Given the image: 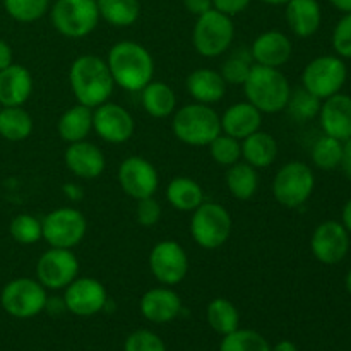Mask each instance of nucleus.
I'll list each match as a JSON object with an SVG mask.
<instances>
[{
    "instance_id": "f257e3e1",
    "label": "nucleus",
    "mask_w": 351,
    "mask_h": 351,
    "mask_svg": "<svg viewBox=\"0 0 351 351\" xmlns=\"http://www.w3.org/2000/svg\"><path fill=\"white\" fill-rule=\"evenodd\" d=\"M110 74L115 86L123 91L139 93L146 84L153 81L154 60L149 50L136 41H119L108 51Z\"/></svg>"
},
{
    "instance_id": "f03ea898",
    "label": "nucleus",
    "mask_w": 351,
    "mask_h": 351,
    "mask_svg": "<svg viewBox=\"0 0 351 351\" xmlns=\"http://www.w3.org/2000/svg\"><path fill=\"white\" fill-rule=\"evenodd\" d=\"M69 82L75 101L89 108H96L108 101L115 89L106 60L91 53L81 55L72 62Z\"/></svg>"
},
{
    "instance_id": "7ed1b4c3",
    "label": "nucleus",
    "mask_w": 351,
    "mask_h": 351,
    "mask_svg": "<svg viewBox=\"0 0 351 351\" xmlns=\"http://www.w3.org/2000/svg\"><path fill=\"white\" fill-rule=\"evenodd\" d=\"M247 101L261 113H280L287 108L291 86L281 69L254 64L249 77L243 82Z\"/></svg>"
},
{
    "instance_id": "20e7f679",
    "label": "nucleus",
    "mask_w": 351,
    "mask_h": 351,
    "mask_svg": "<svg viewBox=\"0 0 351 351\" xmlns=\"http://www.w3.org/2000/svg\"><path fill=\"white\" fill-rule=\"evenodd\" d=\"M171 130L180 143L204 147L221 134V119L211 105L191 103L171 115Z\"/></svg>"
},
{
    "instance_id": "39448f33",
    "label": "nucleus",
    "mask_w": 351,
    "mask_h": 351,
    "mask_svg": "<svg viewBox=\"0 0 351 351\" xmlns=\"http://www.w3.org/2000/svg\"><path fill=\"white\" fill-rule=\"evenodd\" d=\"M232 215L218 202H202L192 211L191 235L201 249L216 250L232 237Z\"/></svg>"
},
{
    "instance_id": "423d86ee",
    "label": "nucleus",
    "mask_w": 351,
    "mask_h": 351,
    "mask_svg": "<svg viewBox=\"0 0 351 351\" xmlns=\"http://www.w3.org/2000/svg\"><path fill=\"white\" fill-rule=\"evenodd\" d=\"M235 38V24L232 17L218 12L216 9L208 10L197 17L192 31V45L201 57L216 58L230 50Z\"/></svg>"
},
{
    "instance_id": "0eeeda50",
    "label": "nucleus",
    "mask_w": 351,
    "mask_h": 351,
    "mask_svg": "<svg viewBox=\"0 0 351 351\" xmlns=\"http://www.w3.org/2000/svg\"><path fill=\"white\" fill-rule=\"evenodd\" d=\"M315 175L304 161H288L276 171L273 180V195L280 206L297 209L312 197Z\"/></svg>"
},
{
    "instance_id": "6e6552de",
    "label": "nucleus",
    "mask_w": 351,
    "mask_h": 351,
    "mask_svg": "<svg viewBox=\"0 0 351 351\" xmlns=\"http://www.w3.org/2000/svg\"><path fill=\"white\" fill-rule=\"evenodd\" d=\"M50 19L62 36L81 40L98 26V5L96 0H55L50 9Z\"/></svg>"
},
{
    "instance_id": "1a4fd4ad",
    "label": "nucleus",
    "mask_w": 351,
    "mask_h": 351,
    "mask_svg": "<svg viewBox=\"0 0 351 351\" xmlns=\"http://www.w3.org/2000/svg\"><path fill=\"white\" fill-rule=\"evenodd\" d=\"M348 79V67L338 55H321L305 65L302 72V86L317 96L326 99L343 91Z\"/></svg>"
},
{
    "instance_id": "9d476101",
    "label": "nucleus",
    "mask_w": 351,
    "mask_h": 351,
    "mask_svg": "<svg viewBox=\"0 0 351 351\" xmlns=\"http://www.w3.org/2000/svg\"><path fill=\"white\" fill-rule=\"evenodd\" d=\"M48 302L47 288L33 278H16L2 288L0 305L16 319H31L45 311Z\"/></svg>"
},
{
    "instance_id": "9b49d317",
    "label": "nucleus",
    "mask_w": 351,
    "mask_h": 351,
    "mask_svg": "<svg viewBox=\"0 0 351 351\" xmlns=\"http://www.w3.org/2000/svg\"><path fill=\"white\" fill-rule=\"evenodd\" d=\"M43 240L50 247L74 249L84 239L88 232V221L79 209L65 206L48 213L41 219Z\"/></svg>"
},
{
    "instance_id": "f8f14e48",
    "label": "nucleus",
    "mask_w": 351,
    "mask_h": 351,
    "mask_svg": "<svg viewBox=\"0 0 351 351\" xmlns=\"http://www.w3.org/2000/svg\"><path fill=\"white\" fill-rule=\"evenodd\" d=\"M149 269L158 283L175 287L182 283L189 274V257L184 247L175 240H161L151 249Z\"/></svg>"
},
{
    "instance_id": "ddd939ff",
    "label": "nucleus",
    "mask_w": 351,
    "mask_h": 351,
    "mask_svg": "<svg viewBox=\"0 0 351 351\" xmlns=\"http://www.w3.org/2000/svg\"><path fill=\"white\" fill-rule=\"evenodd\" d=\"M79 276V261L72 249L50 247L36 263V280L47 290H65Z\"/></svg>"
},
{
    "instance_id": "4468645a",
    "label": "nucleus",
    "mask_w": 351,
    "mask_h": 351,
    "mask_svg": "<svg viewBox=\"0 0 351 351\" xmlns=\"http://www.w3.org/2000/svg\"><path fill=\"white\" fill-rule=\"evenodd\" d=\"M351 247V235L341 221L328 219L315 226L311 237L312 256L326 266H336L348 256Z\"/></svg>"
},
{
    "instance_id": "2eb2a0df",
    "label": "nucleus",
    "mask_w": 351,
    "mask_h": 351,
    "mask_svg": "<svg viewBox=\"0 0 351 351\" xmlns=\"http://www.w3.org/2000/svg\"><path fill=\"white\" fill-rule=\"evenodd\" d=\"M93 130L108 144H123L132 139L136 122L127 108L105 101L93 108Z\"/></svg>"
},
{
    "instance_id": "dca6fc26",
    "label": "nucleus",
    "mask_w": 351,
    "mask_h": 351,
    "mask_svg": "<svg viewBox=\"0 0 351 351\" xmlns=\"http://www.w3.org/2000/svg\"><path fill=\"white\" fill-rule=\"evenodd\" d=\"M119 184L129 197L139 201L156 194L160 177L154 165L146 158L129 156L119 167Z\"/></svg>"
},
{
    "instance_id": "f3484780",
    "label": "nucleus",
    "mask_w": 351,
    "mask_h": 351,
    "mask_svg": "<svg viewBox=\"0 0 351 351\" xmlns=\"http://www.w3.org/2000/svg\"><path fill=\"white\" fill-rule=\"evenodd\" d=\"M64 304L71 314L79 315V317H91L105 311L108 304V295L101 281L88 276H77L65 288Z\"/></svg>"
},
{
    "instance_id": "a211bd4d",
    "label": "nucleus",
    "mask_w": 351,
    "mask_h": 351,
    "mask_svg": "<svg viewBox=\"0 0 351 351\" xmlns=\"http://www.w3.org/2000/svg\"><path fill=\"white\" fill-rule=\"evenodd\" d=\"M317 119L326 136L345 143L351 137V96L338 93L322 99Z\"/></svg>"
},
{
    "instance_id": "6ab92c4d",
    "label": "nucleus",
    "mask_w": 351,
    "mask_h": 351,
    "mask_svg": "<svg viewBox=\"0 0 351 351\" xmlns=\"http://www.w3.org/2000/svg\"><path fill=\"white\" fill-rule=\"evenodd\" d=\"M64 160L69 171L82 180H93V178L101 177L106 167L105 153L89 141L69 144Z\"/></svg>"
},
{
    "instance_id": "aec40b11",
    "label": "nucleus",
    "mask_w": 351,
    "mask_h": 351,
    "mask_svg": "<svg viewBox=\"0 0 351 351\" xmlns=\"http://www.w3.org/2000/svg\"><path fill=\"white\" fill-rule=\"evenodd\" d=\"M141 314L144 319L154 324H167V322L175 321L184 311L182 298L171 287H156L147 290L141 297Z\"/></svg>"
},
{
    "instance_id": "412c9836",
    "label": "nucleus",
    "mask_w": 351,
    "mask_h": 351,
    "mask_svg": "<svg viewBox=\"0 0 351 351\" xmlns=\"http://www.w3.org/2000/svg\"><path fill=\"white\" fill-rule=\"evenodd\" d=\"M254 62L266 67L281 69L293 53V43L283 31L271 29L261 33L250 45Z\"/></svg>"
},
{
    "instance_id": "4be33fe9",
    "label": "nucleus",
    "mask_w": 351,
    "mask_h": 351,
    "mask_svg": "<svg viewBox=\"0 0 351 351\" xmlns=\"http://www.w3.org/2000/svg\"><path fill=\"white\" fill-rule=\"evenodd\" d=\"M33 95V75L24 65L10 64L0 71V106H24Z\"/></svg>"
},
{
    "instance_id": "5701e85b",
    "label": "nucleus",
    "mask_w": 351,
    "mask_h": 351,
    "mask_svg": "<svg viewBox=\"0 0 351 351\" xmlns=\"http://www.w3.org/2000/svg\"><path fill=\"white\" fill-rule=\"evenodd\" d=\"M285 17L291 33L297 38H311L322 24V9L319 0H288Z\"/></svg>"
},
{
    "instance_id": "b1692460",
    "label": "nucleus",
    "mask_w": 351,
    "mask_h": 351,
    "mask_svg": "<svg viewBox=\"0 0 351 351\" xmlns=\"http://www.w3.org/2000/svg\"><path fill=\"white\" fill-rule=\"evenodd\" d=\"M185 88L195 103L202 105H215L219 103L226 95L228 84L221 77L219 71L215 69H195L185 79Z\"/></svg>"
},
{
    "instance_id": "393cba45",
    "label": "nucleus",
    "mask_w": 351,
    "mask_h": 351,
    "mask_svg": "<svg viewBox=\"0 0 351 351\" xmlns=\"http://www.w3.org/2000/svg\"><path fill=\"white\" fill-rule=\"evenodd\" d=\"M221 132L243 141L263 125V113L249 101L233 103L221 117Z\"/></svg>"
},
{
    "instance_id": "a878e982",
    "label": "nucleus",
    "mask_w": 351,
    "mask_h": 351,
    "mask_svg": "<svg viewBox=\"0 0 351 351\" xmlns=\"http://www.w3.org/2000/svg\"><path fill=\"white\" fill-rule=\"evenodd\" d=\"M57 132L67 144L88 139L93 132V108L77 103L65 110L57 122Z\"/></svg>"
},
{
    "instance_id": "bb28decb",
    "label": "nucleus",
    "mask_w": 351,
    "mask_h": 351,
    "mask_svg": "<svg viewBox=\"0 0 351 351\" xmlns=\"http://www.w3.org/2000/svg\"><path fill=\"white\" fill-rule=\"evenodd\" d=\"M139 93L144 112L153 119H168L177 110V95L167 82L151 81Z\"/></svg>"
},
{
    "instance_id": "cd10ccee",
    "label": "nucleus",
    "mask_w": 351,
    "mask_h": 351,
    "mask_svg": "<svg viewBox=\"0 0 351 351\" xmlns=\"http://www.w3.org/2000/svg\"><path fill=\"white\" fill-rule=\"evenodd\" d=\"M278 143L271 134L264 130L250 134L242 141V160L254 168H267L276 161Z\"/></svg>"
},
{
    "instance_id": "c85d7f7f",
    "label": "nucleus",
    "mask_w": 351,
    "mask_h": 351,
    "mask_svg": "<svg viewBox=\"0 0 351 351\" xmlns=\"http://www.w3.org/2000/svg\"><path fill=\"white\" fill-rule=\"evenodd\" d=\"M225 184L230 194L239 201H250L259 189V173L252 165L240 160L239 163L226 168Z\"/></svg>"
},
{
    "instance_id": "c756f323",
    "label": "nucleus",
    "mask_w": 351,
    "mask_h": 351,
    "mask_svg": "<svg viewBox=\"0 0 351 351\" xmlns=\"http://www.w3.org/2000/svg\"><path fill=\"white\" fill-rule=\"evenodd\" d=\"M167 201L177 211H194V209H197L204 202V191L192 178L175 177L167 185Z\"/></svg>"
},
{
    "instance_id": "7c9ffc66",
    "label": "nucleus",
    "mask_w": 351,
    "mask_h": 351,
    "mask_svg": "<svg viewBox=\"0 0 351 351\" xmlns=\"http://www.w3.org/2000/svg\"><path fill=\"white\" fill-rule=\"evenodd\" d=\"M33 117L23 106H0V137L10 143L27 139L33 132Z\"/></svg>"
},
{
    "instance_id": "2f4dec72",
    "label": "nucleus",
    "mask_w": 351,
    "mask_h": 351,
    "mask_svg": "<svg viewBox=\"0 0 351 351\" xmlns=\"http://www.w3.org/2000/svg\"><path fill=\"white\" fill-rule=\"evenodd\" d=\"M99 19H105L113 27H129L141 16L139 0H96Z\"/></svg>"
},
{
    "instance_id": "473e14b6",
    "label": "nucleus",
    "mask_w": 351,
    "mask_h": 351,
    "mask_svg": "<svg viewBox=\"0 0 351 351\" xmlns=\"http://www.w3.org/2000/svg\"><path fill=\"white\" fill-rule=\"evenodd\" d=\"M206 315H208V322L213 331L221 336L230 335V332L237 331L240 328L239 311H237L232 302L223 297L209 302Z\"/></svg>"
},
{
    "instance_id": "72a5a7b5",
    "label": "nucleus",
    "mask_w": 351,
    "mask_h": 351,
    "mask_svg": "<svg viewBox=\"0 0 351 351\" xmlns=\"http://www.w3.org/2000/svg\"><path fill=\"white\" fill-rule=\"evenodd\" d=\"M322 99H319L317 96H314L312 93H308L304 86L300 88L291 89L290 98L287 103V112L295 122H311V120L317 119L319 110H321Z\"/></svg>"
},
{
    "instance_id": "f704fd0d",
    "label": "nucleus",
    "mask_w": 351,
    "mask_h": 351,
    "mask_svg": "<svg viewBox=\"0 0 351 351\" xmlns=\"http://www.w3.org/2000/svg\"><path fill=\"white\" fill-rule=\"evenodd\" d=\"M311 158L314 167L319 168V170H336V168H339V165H341L343 141L322 134V136L315 141L314 146H312Z\"/></svg>"
},
{
    "instance_id": "c9c22d12",
    "label": "nucleus",
    "mask_w": 351,
    "mask_h": 351,
    "mask_svg": "<svg viewBox=\"0 0 351 351\" xmlns=\"http://www.w3.org/2000/svg\"><path fill=\"white\" fill-rule=\"evenodd\" d=\"M254 64L256 62H254L249 48H237L223 62L219 74L225 79L226 84L242 86L245 82V79L249 77Z\"/></svg>"
},
{
    "instance_id": "e433bc0d",
    "label": "nucleus",
    "mask_w": 351,
    "mask_h": 351,
    "mask_svg": "<svg viewBox=\"0 0 351 351\" xmlns=\"http://www.w3.org/2000/svg\"><path fill=\"white\" fill-rule=\"evenodd\" d=\"M219 351H271L269 343L254 329H237L223 336Z\"/></svg>"
},
{
    "instance_id": "4c0bfd02",
    "label": "nucleus",
    "mask_w": 351,
    "mask_h": 351,
    "mask_svg": "<svg viewBox=\"0 0 351 351\" xmlns=\"http://www.w3.org/2000/svg\"><path fill=\"white\" fill-rule=\"evenodd\" d=\"M3 9L17 23L29 24L50 10V0H3Z\"/></svg>"
},
{
    "instance_id": "58836bf2",
    "label": "nucleus",
    "mask_w": 351,
    "mask_h": 351,
    "mask_svg": "<svg viewBox=\"0 0 351 351\" xmlns=\"http://www.w3.org/2000/svg\"><path fill=\"white\" fill-rule=\"evenodd\" d=\"M9 232L10 237L21 245H34L38 240L43 239L41 219H38L33 215H27V213L14 216L12 221H10Z\"/></svg>"
},
{
    "instance_id": "ea45409f",
    "label": "nucleus",
    "mask_w": 351,
    "mask_h": 351,
    "mask_svg": "<svg viewBox=\"0 0 351 351\" xmlns=\"http://www.w3.org/2000/svg\"><path fill=\"white\" fill-rule=\"evenodd\" d=\"M209 154L213 160L221 167H232L242 160V141L228 136V134H219L216 139L209 144Z\"/></svg>"
},
{
    "instance_id": "a19ab883",
    "label": "nucleus",
    "mask_w": 351,
    "mask_h": 351,
    "mask_svg": "<svg viewBox=\"0 0 351 351\" xmlns=\"http://www.w3.org/2000/svg\"><path fill=\"white\" fill-rule=\"evenodd\" d=\"M332 50L343 60L351 58V12L343 14L341 19L336 23L331 36Z\"/></svg>"
},
{
    "instance_id": "79ce46f5",
    "label": "nucleus",
    "mask_w": 351,
    "mask_h": 351,
    "mask_svg": "<svg viewBox=\"0 0 351 351\" xmlns=\"http://www.w3.org/2000/svg\"><path fill=\"white\" fill-rule=\"evenodd\" d=\"M123 351H167V346L156 332L139 329L127 336Z\"/></svg>"
},
{
    "instance_id": "37998d69",
    "label": "nucleus",
    "mask_w": 351,
    "mask_h": 351,
    "mask_svg": "<svg viewBox=\"0 0 351 351\" xmlns=\"http://www.w3.org/2000/svg\"><path fill=\"white\" fill-rule=\"evenodd\" d=\"M136 218L137 223L141 226H146V228L158 225V221L161 219V206L154 199V195L153 197H144L137 201Z\"/></svg>"
},
{
    "instance_id": "c03bdc74",
    "label": "nucleus",
    "mask_w": 351,
    "mask_h": 351,
    "mask_svg": "<svg viewBox=\"0 0 351 351\" xmlns=\"http://www.w3.org/2000/svg\"><path fill=\"white\" fill-rule=\"evenodd\" d=\"M250 2H252V0H213V9L233 17L237 16V14L243 12V10L250 5Z\"/></svg>"
},
{
    "instance_id": "a18cd8bd",
    "label": "nucleus",
    "mask_w": 351,
    "mask_h": 351,
    "mask_svg": "<svg viewBox=\"0 0 351 351\" xmlns=\"http://www.w3.org/2000/svg\"><path fill=\"white\" fill-rule=\"evenodd\" d=\"M184 7L192 16L199 17L213 9V0H184Z\"/></svg>"
},
{
    "instance_id": "49530a36",
    "label": "nucleus",
    "mask_w": 351,
    "mask_h": 351,
    "mask_svg": "<svg viewBox=\"0 0 351 351\" xmlns=\"http://www.w3.org/2000/svg\"><path fill=\"white\" fill-rule=\"evenodd\" d=\"M339 168L343 170L345 177L348 178V180H351V137L343 143V158H341V165H339Z\"/></svg>"
},
{
    "instance_id": "de8ad7c7",
    "label": "nucleus",
    "mask_w": 351,
    "mask_h": 351,
    "mask_svg": "<svg viewBox=\"0 0 351 351\" xmlns=\"http://www.w3.org/2000/svg\"><path fill=\"white\" fill-rule=\"evenodd\" d=\"M10 64H14V53L10 45L5 40L0 38V71H3L5 67H9Z\"/></svg>"
},
{
    "instance_id": "09e8293b",
    "label": "nucleus",
    "mask_w": 351,
    "mask_h": 351,
    "mask_svg": "<svg viewBox=\"0 0 351 351\" xmlns=\"http://www.w3.org/2000/svg\"><path fill=\"white\" fill-rule=\"evenodd\" d=\"M64 194L67 195L71 201H79V199H82V189L79 187L77 184H65L64 185Z\"/></svg>"
},
{
    "instance_id": "8fccbe9b",
    "label": "nucleus",
    "mask_w": 351,
    "mask_h": 351,
    "mask_svg": "<svg viewBox=\"0 0 351 351\" xmlns=\"http://www.w3.org/2000/svg\"><path fill=\"white\" fill-rule=\"evenodd\" d=\"M341 225L348 230V233L351 235V199L345 202L341 209Z\"/></svg>"
},
{
    "instance_id": "3c124183",
    "label": "nucleus",
    "mask_w": 351,
    "mask_h": 351,
    "mask_svg": "<svg viewBox=\"0 0 351 351\" xmlns=\"http://www.w3.org/2000/svg\"><path fill=\"white\" fill-rule=\"evenodd\" d=\"M328 2L331 3L335 9H338L339 12H351V0H328Z\"/></svg>"
},
{
    "instance_id": "603ef678",
    "label": "nucleus",
    "mask_w": 351,
    "mask_h": 351,
    "mask_svg": "<svg viewBox=\"0 0 351 351\" xmlns=\"http://www.w3.org/2000/svg\"><path fill=\"white\" fill-rule=\"evenodd\" d=\"M271 351H298L297 345L293 341H288V339H283V341L276 343Z\"/></svg>"
},
{
    "instance_id": "864d4df0",
    "label": "nucleus",
    "mask_w": 351,
    "mask_h": 351,
    "mask_svg": "<svg viewBox=\"0 0 351 351\" xmlns=\"http://www.w3.org/2000/svg\"><path fill=\"white\" fill-rule=\"evenodd\" d=\"M261 2L267 3V5H285L288 0H261Z\"/></svg>"
},
{
    "instance_id": "5fc2aeb1",
    "label": "nucleus",
    "mask_w": 351,
    "mask_h": 351,
    "mask_svg": "<svg viewBox=\"0 0 351 351\" xmlns=\"http://www.w3.org/2000/svg\"><path fill=\"white\" fill-rule=\"evenodd\" d=\"M345 288H346V291L351 295V269L346 273V276H345Z\"/></svg>"
}]
</instances>
